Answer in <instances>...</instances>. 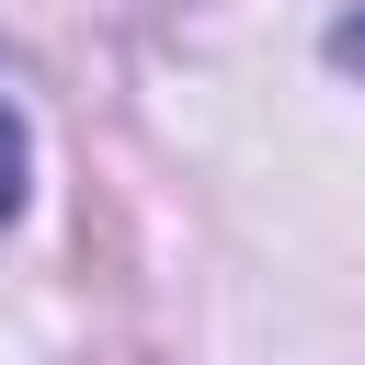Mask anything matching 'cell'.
Masks as SVG:
<instances>
[{
	"label": "cell",
	"mask_w": 365,
	"mask_h": 365,
	"mask_svg": "<svg viewBox=\"0 0 365 365\" xmlns=\"http://www.w3.org/2000/svg\"><path fill=\"white\" fill-rule=\"evenodd\" d=\"M23 205V125H11V103H0V217Z\"/></svg>",
	"instance_id": "6da1fadb"
}]
</instances>
